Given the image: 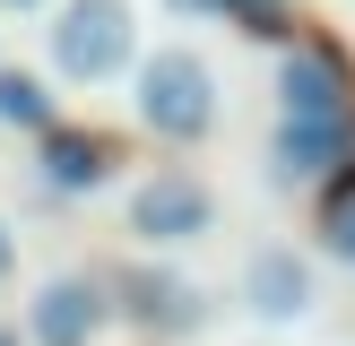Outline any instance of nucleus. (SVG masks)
I'll return each instance as SVG.
<instances>
[{
	"instance_id": "f257e3e1",
	"label": "nucleus",
	"mask_w": 355,
	"mask_h": 346,
	"mask_svg": "<svg viewBox=\"0 0 355 346\" xmlns=\"http://www.w3.org/2000/svg\"><path fill=\"white\" fill-rule=\"evenodd\" d=\"M130 113H139V130L165 138V147H200V138L217 130V113H225L208 52H191V44L139 52V69H130Z\"/></svg>"
},
{
	"instance_id": "f03ea898",
	"label": "nucleus",
	"mask_w": 355,
	"mask_h": 346,
	"mask_svg": "<svg viewBox=\"0 0 355 346\" xmlns=\"http://www.w3.org/2000/svg\"><path fill=\"white\" fill-rule=\"evenodd\" d=\"M44 61L61 86H113L139 69V0H61L44 26Z\"/></svg>"
},
{
	"instance_id": "7ed1b4c3",
	"label": "nucleus",
	"mask_w": 355,
	"mask_h": 346,
	"mask_svg": "<svg viewBox=\"0 0 355 346\" xmlns=\"http://www.w3.org/2000/svg\"><path fill=\"white\" fill-rule=\"evenodd\" d=\"M121 225H130L139 251H191V242L217 234V190H208L191 165H156V173H139V182H130Z\"/></svg>"
},
{
	"instance_id": "20e7f679",
	"label": "nucleus",
	"mask_w": 355,
	"mask_h": 346,
	"mask_svg": "<svg viewBox=\"0 0 355 346\" xmlns=\"http://www.w3.org/2000/svg\"><path fill=\"white\" fill-rule=\"evenodd\" d=\"M113 311L139 329V338H200L208 320H217V303H208V286L191 268H173L165 251H148V260H130V268H113Z\"/></svg>"
},
{
	"instance_id": "39448f33",
	"label": "nucleus",
	"mask_w": 355,
	"mask_h": 346,
	"mask_svg": "<svg viewBox=\"0 0 355 346\" xmlns=\"http://www.w3.org/2000/svg\"><path fill=\"white\" fill-rule=\"evenodd\" d=\"M277 121H355V69L338 44H286L277 61Z\"/></svg>"
},
{
	"instance_id": "423d86ee",
	"label": "nucleus",
	"mask_w": 355,
	"mask_h": 346,
	"mask_svg": "<svg viewBox=\"0 0 355 346\" xmlns=\"http://www.w3.org/2000/svg\"><path fill=\"white\" fill-rule=\"evenodd\" d=\"M243 311L269 329H295L312 303H321V277H312V251H295V242H260V251H243V277H234Z\"/></svg>"
},
{
	"instance_id": "0eeeda50",
	"label": "nucleus",
	"mask_w": 355,
	"mask_h": 346,
	"mask_svg": "<svg viewBox=\"0 0 355 346\" xmlns=\"http://www.w3.org/2000/svg\"><path fill=\"white\" fill-rule=\"evenodd\" d=\"M121 165H130L121 138L113 130H87V121H52V130L35 138V182H44L52 199H87V190H104Z\"/></svg>"
},
{
	"instance_id": "6e6552de",
	"label": "nucleus",
	"mask_w": 355,
	"mask_h": 346,
	"mask_svg": "<svg viewBox=\"0 0 355 346\" xmlns=\"http://www.w3.org/2000/svg\"><path fill=\"white\" fill-rule=\"evenodd\" d=\"M113 320V277H44L26 303V346H96Z\"/></svg>"
},
{
	"instance_id": "1a4fd4ad",
	"label": "nucleus",
	"mask_w": 355,
	"mask_h": 346,
	"mask_svg": "<svg viewBox=\"0 0 355 346\" xmlns=\"http://www.w3.org/2000/svg\"><path fill=\"white\" fill-rule=\"evenodd\" d=\"M355 156V121H277L269 130V173L277 182H329V173H338Z\"/></svg>"
},
{
	"instance_id": "9d476101",
	"label": "nucleus",
	"mask_w": 355,
	"mask_h": 346,
	"mask_svg": "<svg viewBox=\"0 0 355 346\" xmlns=\"http://www.w3.org/2000/svg\"><path fill=\"white\" fill-rule=\"evenodd\" d=\"M312 242L329 251V268H355V156L329 182H312Z\"/></svg>"
},
{
	"instance_id": "9b49d317",
	"label": "nucleus",
	"mask_w": 355,
	"mask_h": 346,
	"mask_svg": "<svg viewBox=\"0 0 355 346\" xmlns=\"http://www.w3.org/2000/svg\"><path fill=\"white\" fill-rule=\"evenodd\" d=\"M0 121L9 130H26V138H44L52 121V78H35V69H0Z\"/></svg>"
},
{
	"instance_id": "f8f14e48",
	"label": "nucleus",
	"mask_w": 355,
	"mask_h": 346,
	"mask_svg": "<svg viewBox=\"0 0 355 346\" xmlns=\"http://www.w3.org/2000/svg\"><path fill=\"white\" fill-rule=\"evenodd\" d=\"M225 26H243L252 44H286V0H225Z\"/></svg>"
},
{
	"instance_id": "ddd939ff",
	"label": "nucleus",
	"mask_w": 355,
	"mask_h": 346,
	"mask_svg": "<svg viewBox=\"0 0 355 346\" xmlns=\"http://www.w3.org/2000/svg\"><path fill=\"white\" fill-rule=\"evenodd\" d=\"M173 17H182V26H200V17H225V0H165Z\"/></svg>"
},
{
	"instance_id": "4468645a",
	"label": "nucleus",
	"mask_w": 355,
	"mask_h": 346,
	"mask_svg": "<svg viewBox=\"0 0 355 346\" xmlns=\"http://www.w3.org/2000/svg\"><path fill=\"white\" fill-rule=\"evenodd\" d=\"M9 277H17V225L0 217V294H9Z\"/></svg>"
},
{
	"instance_id": "2eb2a0df",
	"label": "nucleus",
	"mask_w": 355,
	"mask_h": 346,
	"mask_svg": "<svg viewBox=\"0 0 355 346\" xmlns=\"http://www.w3.org/2000/svg\"><path fill=\"white\" fill-rule=\"evenodd\" d=\"M61 0H0V17H52Z\"/></svg>"
},
{
	"instance_id": "dca6fc26",
	"label": "nucleus",
	"mask_w": 355,
	"mask_h": 346,
	"mask_svg": "<svg viewBox=\"0 0 355 346\" xmlns=\"http://www.w3.org/2000/svg\"><path fill=\"white\" fill-rule=\"evenodd\" d=\"M0 346H26V329H0Z\"/></svg>"
}]
</instances>
